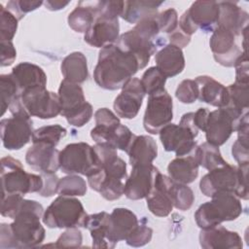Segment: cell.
Segmentation results:
<instances>
[{
  "label": "cell",
  "mask_w": 249,
  "mask_h": 249,
  "mask_svg": "<svg viewBox=\"0 0 249 249\" xmlns=\"http://www.w3.org/2000/svg\"><path fill=\"white\" fill-rule=\"evenodd\" d=\"M43 215L44 208L41 203L32 199H23L14 222L2 223L0 226V248L38 247L46 236V231L40 222Z\"/></svg>",
  "instance_id": "obj_1"
},
{
  "label": "cell",
  "mask_w": 249,
  "mask_h": 249,
  "mask_svg": "<svg viewBox=\"0 0 249 249\" xmlns=\"http://www.w3.org/2000/svg\"><path fill=\"white\" fill-rule=\"evenodd\" d=\"M139 69L134 55L112 44L100 49L93 79L101 89L116 90L123 89Z\"/></svg>",
  "instance_id": "obj_2"
},
{
  "label": "cell",
  "mask_w": 249,
  "mask_h": 249,
  "mask_svg": "<svg viewBox=\"0 0 249 249\" xmlns=\"http://www.w3.org/2000/svg\"><path fill=\"white\" fill-rule=\"evenodd\" d=\"M248 166L249 164L231 165L226 164L209 170L199 182L200 192L208 197H211L218 192H230L238 198L247 200L248 194Z\"/></svg>",
  "instance_id": "obj_3"
},
{
  "label": "cell",
  "mask_w": 249,
  "mask_h": 249,
  "mask_svg": "<svg viewBox=\"0 0 249 249\" xmlns=\"http://www.w3.org/2000/svg\"><path fill=\"white\" fill-rule=\"evenodd\" d=\"M157 15L141 19L132 29L120 35L116 42V45L121 50L136 57L140 69L146 67L151 56L158 49L155 41L160 33Z\"/></svg>",
  "instance_id": "obj_4"
},
{
  "label": "cell",
  "mask_w": 249,
  "mask_h": 249,
  "mask_svg": "<svg viewBox=\"0 0 249 249\" xmlns=\"http://www.w3.org/2000/svg\"><path fill=\"white\" fill-rule=\"evenodd\" d=\"M124 9V1H96V16L84 35L87 44L102 49L115 44L120 37L119 17Z\"/></svg>",
  "instance_id": "obj_5"
},
{
  "label": "cell",
  "mask_w": 249,
  "mask_h": 249,
  "mask_svg": "<svg viewBox=\"0 0 249 249\" xmlns=\"http://www.w3.org/2000/svg\"><path fill=\"white\" fill-rule=\"evenodd\" d=\"M242 213L240 198L230 192H218L210 201L199 205L195 213V220L200 229H208L223 222L233 221Z\"/></svg>",
  "instance_id": "obj_6"
},
{
  "label": "cell",
  "mask_w": 249,
  "mask_h": 249,
  "mask_svg": "<svg viewBox=\"0 0 249 249\" xmlns=\"http://www.w3.org/2000/svg\"><path fill=\"white\" fill-rule=\"evenodd\" d=\"M126 178L125 161L114 156L103 161L100 169L88 177V182L93 191L98 192L103 198L112 201L124 195Z\"/></svg>",
  "instance_id": "obj_7"
},
{
  "label": "cell",
  "mask_w": 249,
  "mask_h": 249,
  "mask_svg": "<svg viewBox=\"0 0 249 249\" xmlns=\"http://www.w3.org/2000/svg\"><path fill=\"white\" fill-rule=\"evenodd\" d=\"M0 173L2 195L20 194L24 196L39 193L44 184L41 174L26 172L22 163L11 156L1 159Z\"/></svg>",
  "instance_id": "obj_8"
},
{
  "label": "cell",
  "mask_w": 249,
  "mask_h": 249,
  "mask_svg": "<svg viewBox=\"0 0 249 249\" xmlns=\"http://www.w3.org/2000/svg\"><path fill=\"white\" fill-rule=\"evenodd\" d=\"M198 131L194 122V112H189L181 117L179 124H166L159 135L166 152H174L176 157H182L191 154L197 147L195 138Z\"/></svg>",
  "instance_id": "obj_9"
},
{
  "label": "cell",
  "mask_w": 249,
  "mask_h": 249,
  "mask_svg": "<svg viewBox=\"0 0 249 249\" xmlns=\"http://www.w3.org/2000/svg\"><path fill=\"white\" fill-rule=\"evenodd\" d=\"M87 216L78 198L59 195L44 211L42 221L50 229L79 228L84 227Z\"/></svg>",
  "instance_id": "obj_10"
},
{
  "label": "cell",
  "mask_w": 249,
  "mask_h": 249,
  "mask_svg": "<svg viewBox=\"0 0 249 249\" xmlns=\"http://www.w3.org/2000/svg\"><path fill=\"white\" fill-rule=\"evenodd\" d=\"M61 112L69 124L81 127L88 124L93 114V109L84 94L83 88L79 84L62 80L57 92Z\"/></svg>",
  "instance_id": "obj_11"
},
{
  "label": "cell",
  "mask_w": 249,
  "mask_h": 249,
  "mask_svg": "<svg viewBox=\"0 0 249 249\" xmlns=\"http://www.w3.org/2000/svg\"><path fill=\"white\" fill-rule=\"evenodd\" d=\"M93 146L86 142L70 143L59 154V169L65 174H81L87 177L100 169Z\"/></svg>",
  "instance_id": "obj_12"
},
{
  "label": "cell",
  "mask_w": 249,
  "mask_h": 249,
  "mask_svg": "<svg viewBox=\"0 0 249 249\" xmlns=\"http://www.w3.org/2000/svg\"><path fill=\"white\" fill-rule=\"evenodd\" d=\"M219 12L216 1H195L181 16L178 27L188 36H192L198 29L213 31L217 26Z\"/></svg>",
  "instance_id": "obj_13"
},
{
  "label": "cell",
  "mask_w": 249,
  "mask_h": 249,
  "mask_svg": "<svg viewBox=\"0 0 249 249\" xmlns=\"http://www.w3.org/2000/svg\"><path fill=\"white\" fill-rule=\"evenodd\" d=\"M243 115L226 106L209 112L204 130L206 142L218 147L225 144L231 133L236 131Z\"/></svg>",
  "instance_id": "obj_14"
},
{
  "label": "cell",
  "mask_w": 249,
  "mask_h": 249,
  "mask_svg": "<svg viewBox=\"0 0 249 249\" xmlns=\"http://www.w3.org/2000/svg\"><path fill=\"white\" fill-rule=\"evenodd\" d=\"M20 100L30 117L47 120L57 117L61 112L58 95L46 88L38 87L27 89L20 94Z\"/></svg>",
  "instance_id": "obj_15"
},
{
  "label": "cell",
  "mask_w": 249,
  "mask_h": 249,
  "mask_svg": "<svg viewBox=\"0 0 249 249\" xmlns=\"http://www.w3.org/2000/svg\"><path fill=\"white\" fill-rule=\"evenodd\" d=\"M173 119V101L170 94L163 90L149 95L143 117V125L147 132L158 134L160 130L170 124Z\"/></svg>",
  "instance_id": "obj_16"
},
{
  "label": "cell",
  "mask_w": 249,
  "mask_h": 249,
  "mask_svg": "<svg viewBox=\"0 0 249 249\" xmlns=\"http://www.w3.org/2000/svg\"><path fill=\"white\" fill-rule=\"evenodd\" d=\"M29 115H16L0 122L1 140L7 150H19L32 139L33 124Z\"/></svg>",
  "instance_id": "obj_17"
},
{
  "label": "cell",
  "mask_w": 249,
  "mask_h": 249,
  "mask_svg": "<svg viewBox=\"0 0 249 249\" xmlns=\"http://www.w3.org/2000/svg\"><path fill=\"white\" fill-rule=\"evenodd\" d=\"M159 173L160 170L153 163L132 166L124 183V195L131 200L146 198L153 190Z\"/></svg>",
  "instance_id": "obj_18"
},
{
  "label": "cell",
  "mask_w": 249,
  "mask_h": 249,
  "mask_svg": "<svg viewBox=\"0 0 249 249\" xmlns=\"http://www.w3.org/2000/svg\"><path fill=\"white\" fill-rule=\"evenodd\" d=\"M209 46L214 59L226 67L233 66L242 53L235 43L234 34L222 26H216L212 31Z\"/></svg>",
  "instance_id": "obj_19"
},
{
  "label": "cell",
  "mask_w": 249,
  "mask_h": 249,
  "mask_svg": "<svg viewBox=\"0 0 249 249\" xmlns=\"http://www.w3.org/2000/svg\"><path fill=\"white\" fill-rule=\"evenodd\" d=\"M145 96L141 81L131 78L122 89V92L114 100V110L118 117L123 119H133L137 116Z\"/></svg>",
  "instance_id": "obj_20"
},
{
  "label": "cell",
  "mask_w": 249,
  "mask_h": 249,
  "mask_svg": "<svg viewBox=\"0 0 249 249\" xmlns=\"http://www.w3.org/2000/svg\"><path fill=\"white\" fill-rule=\"evenodd\" d=\"M59 154L55 146L44 142L33 143L25 154V161L40 173H55L59 169Z\"/></svg>",
  "instance_id": "obj_21"
},
{
  "label": "cell",
  "mask_w": 249,
  "mask_h": 249,
  "mask_svg": "<svg viewBox=\"0 0 249 249\" xmlns=\"http://www.w3.org/2000/svg\"><path fill=\"white\" fill-rule=\"evenodd\" d=\"M198 239L204 249H240L243 246L238 232L229 231L221 225L201 229Z\"/></svg>",
  "instance_id": "obj_22"
},
{
  "label": "cell",
  "mask_w": 249,
  "mask_h": 249,
  "mask_svg": "<svg viewBox=\"0 0 249 249\" xmlns=\"http://www.w3.org/2000/svg\"><path fill=\"white\" fill-rule=\"evenodd\" d=\"M133 135L131 130L121 123L112 125L96 124L90 130V137L96 144H106L124 152Z\"/></svg>",
  "instance_id": "obj_23"
},
{
  "label": "cell",
  "mask_w": 249,
  "mask_h": 249,
  "mask_svg": "<svg viewBox=\"0 0 249 249\" xmlns=\"http://www.w3.org/2000/svg\"><path fill=\"white\" fill-rule=\"evenodd\" d=\"M137 216L129 209L117 207L110 214V228L108 241L114 248L121 240H125L132 230L138 225Z\"/></svg>",
  "instance_id": "obj_24"
},
{
  "label": "cell",
  "mask_w": 249,
  "mask_h": 249,
  "mask_svg": "<svg viewBox=\"0 0 249 249\" xmlns=\"http://www.w3.org/2000/svg\"><path fill=\"white\" fill-rule=\"evenodd\" d=\"M219 4V18L217 26H222L234 36H240L247 29L249 16L246 11L232 1H222Z\"/></svg>",
  "instance_id": "obj_25"
},
{
  "label": "cell",
  "mask_w": 249,
  "mask_h": 249,
  "mask_svg": "<svg viewBox=\"0 0 249 249\" xmlns=\"http://www.w3.org/2000/svg\"><path fill=\"white\" fill-rule=\"evenodd\" d=\"M197 147L189 155L176 157L167 165L168 176L175 182L181 184L193 183L198 175Z\"/></svg>",
  "instance_id": "obj_26"
},
{
  "label": "cell",
  "mask_w": 249,
  "mask_h": 249,
  "mask_svg": "<svg viewBox=\"0 0 249 249\" xmlns=\"http://www.w3.org/2000/svg\"><path fill=\"white\" fill-rule=\"evenodd\" d=\"M168 178V176L160 172L157 176L153 190L146 197L147 206L150 212L158 217H166L173 209V203L167 190Z\"/></svg>",
  "instance_id": "obj_27"
},
{
  "label": "cell",
  "mask_w": 249,
  "mask_h": 249,
  "mask_svg": "<svg viewBox=\"0 0 249 249\" xmlns=\"http://www.w3.org/2000/svg\"><path fill=\"white\" fill-rule=\"evenodd\" d=\"M125 153L131 166L152 164L158 157L156 140L149 135H133Z\"/></svg>",
  "instance_id": "obj_28"
},
{
  "label": "cell",
  "mask_w": 249,
  "mask_h": 249,
  "mask_svg": "<svg viewBox=\"0 0 249 249\" xmlns=\"http://www.w3.org/2000/svg\"><path fill=\"white\" fill-rule=\"evenodd\" d=\"M11 74L19 89L20 94L33 88H46L47 75L44 70L38 65L31 62H20L17 64Z\"/></svg>",
  "instance_id": "obj_29"
},
{
  "label": "cell",
  "mask_w": 249,
  "mask_h": 249,
  "mask_svg": "<svg viewBox=\"0 0 249 249\" xmlns=\"http://www.w3.org/2000/svg\"><path fill=\"white\" fill-rule=\"evenodd\" d=\"M197 84L198 96L197 99L215 107H224L228 103L227 87L216 81L214 78L202 75L195 79Z\"/></svg>",
  "instance_id": "obj_30"
},
{
  "label": "cell",
  "mask_w": 249,
  "mask_h": 249,
  "mask_svg": "<svg viewBox=\"0 0 249 249\" xmlns=\"http://www.w3.org/2000/svg\"><path fill=\"white\" fill-rule=\"evenodd\" d=\"M156 66L166 77H174L185 68V56L182 49L172 44L165 45L155 55Z\"/></svg>",
  "instance_id": "obj_31"
},
{
  "label": "cell",
  "mask_w": 249,
  "mask_h": 249,
  "mask_svg": "<svg viewBox=\"0 0 249 249\" xmlns=\"http://www.w3.org/2000/svg\"><path fill=\"white\" fill-rule=\"evenodd\" d=\"M84 228L88 229L92 238V247L111 248L108 241L110 228V214L105 211L87 216Z\"/></svg>",
  "instance_id": "obj_32"
},
{
  "label": "cell",
  "mask_w": 249,
  "mask_h": 249,
  "mask_svg": "<svg viewBox=\"0 0 249 249\" xmlns=\"http://www.w3.org/2000/svg\"><path fill=\"white\" fill-rule=\"evenodd\" d=\"M60 71L64 80L79 85L84 83L89 77L88 62L85 54L81 52L69 53L61 62Z\"/></svg>",
  "instance_id": "obj_33"
},
{
  "label": "cell",
  "mask_w": 249,
  "mask_h": 249,
  "mask_svg": "<svg viewBox=\"0 0 249 249\" xmlns=\"http://www.w3.org/2000/svg\"><path fill=\"white\" fill-rule=\"evenodd\" d=\"M96 16V1H80L68 15V25L78 33H86Z\"/></svg>",
  "instance_id": "obj_34"
},
{
  "label": "cell",
  "mask_w": 249,
  "mask_h": 249,
  "mask_svg": "<svg viewBox=\"0 0 249 249\" xmlns=\"http://www.w3.org/2000/svg\"><path fill=\"white\" fill-rule=\"evenodd\" d=\"M162 4V1H124L121 18L128 23L136 24L143 18L157 15L158 9Z\"/></svg>",
  "instance_id": "obj_35"
},
{
  "label": "cell",
  "mask_w": 249,
  "mask_h": 249,
  "mask_svg": "<svg viewBox=\"0 0 249 249\" xmlns=\"http://www.w3.org/2000/svg\"><path fill=\"white\" fill-rule=\"evenodd\" d=\"M167 190L172 200L173 207L182 211H186L192 207L195 201V195L193 190L187 184L175 182L169 177Z\"/></svg>",
  "instance_id": "obj_36"
},
{
  "label": "cell",
  "mask_w": 249,
  "mask_h": 249,
  "mask_svg": "<svg viewBox=\"0 0 249 249\" xmlns=\"http://www.w3.org/2000/svg\"><path fill=\"white\" fill-rule=\"evenodd\" d=\"M248 86L249 83H237L227 87L228 89V103L226 107H229L238 113L243 115L248 110Z\"/></svg>",
  "instance_id": "obj_37"
},
{
  "label": "cell",
  "mask_w": 249,
  "mask_h": 249,
  "mask_svg": "<svg viewBox=\"0 0 249 249\" xmlns=\"http://www.w3.org/2000/svg\"><path fill=\"white\" fill-rule=\"evenodd\" d=\"M196 152L199 166H202L207 170H212L227 163L221 155L219 147L208 142H204L197 146Z\"/></svg>",
  "instance_id": "obj_38"
},
{
  "label": "cell",
  "mask_w": 249,
  "mask_h": 249,
  "mask_svg": "<svg viewBox=\"0 0 249 249\" xmlns=\"http://www.w3.org/2000/svg\"><path fill=\"white\" fill-rule=\"evenodd\" d=\"M88 191L85 179L76 174H70L59 178L57 194L67 196H83Z\"/></svg>",
  "instance_id": "obj_39"
},
{
  "label": "cell",
  "mask_w": 249,
  "mask_h": 249,
  "mask_svg": "<svg viewBox=\"0 0 249 249\" xmlns=\"http://www.w3.org/2000/svg\"><path fill=\"white\" fill-rule=\"evenodd\" d=\"M166 79L167 78L158 69L157 66L148 68L140 79L145 94L152 95L165 90L164 85Z\"/></svg>",
  "instance_id": "obj_40"
},
{
  "label": "cell",
  "mask_w": 249,
  "mask_h": 249,
  "mask_svg": "<svg viewBox=\"0 0 249 249\" xmlns=\"http://www.w3.org/2000/svg\"><path fill=\"white\" fill-rule=\"evenodd\" d=\"M67 130L60 124H51L41 126L33 131L32 134V143L44 142L55 146L59 141L66 135Z\"/></svg>",
  "instance_id": "obj_41"
},
{
  "label": "cell",
  "mask_w": 249,
  "mask_h": 249,
  "mask_svg": "<svg viewBox=\"0 0 249 249\" xmlns=\"http://www.w3.org/2000/svg\"><path fill=\"white\" fill-rule=\"evenodd\" d=\"M0 88H1V116H4L10 104L20 95L19 89L14 79L13 75L2 74L0 76Z\"/></svg>",
  "instance_id": "obj_42"
},
{
  "label": "cell",
  "mask_w": 249,
  "mask_h": 249,
  "mask_svg": "<svg viewBox=\"0 0 249 249\" xmlns=\"http://www.w3.org/2000/svg\"><path fill=\"white\" fill-rule=\"evenodd\" d=\"M18 18L0 4V41H12L18 29Z\"/></svg>",
  "instance_id": "obj_43"
},
{
  "label": "cell",
  "mask_w": 249,
  "mask_h": 249,
  "mask_svg": "<svg viewBox=\"0 0 249 249\" xmlns=\"http://www.w3.org/2000/svg\"><path fill=\"white\" fill-rule=\"evenodd\" d=\"M175 96L180 102L184 104L194 103L198 96L197 84L195 80H183L176 89Z\"/></svg>",
  "instance_id": "obj_44"
},
{
  "label": "cell",
  "mask_w": 249,
  "mask_h": 249,
  "mask_svg": "<svg viewBox=\"0 0 249 249\" xmlns=\"http://www.w3.org/2000/svg\"><path fill=\"white\" fill-rule=\"evenodd\" d=\"M153 236V230L146 224L138 223L132 231L125 238L127 245L132 247H140L149 243Z\"/></svg>",
  "instance_id": "obj_45"
},
{
  "label": "cell",
  "mask_w": 249,
  "mask_h": 249,
  "mask_svg": "<svg viewBox=\"0 0 249 249\" xmlns=\"http://www.w3.org/2000/svg\"><path fill=\"white\" fill-rule=\"evenodd\" d=\"M23 199V196L20 194L2 195L1 215L4 217L15 219L20 209Z\"/></svg>",
  "instance_id": "obj_46"
},
{
  "label": "cell",
  "mask_w": 249,
  "mask_h": 249,
  "mask_svg": "<svg viewBox=\"0 0 249 249\" xmlns=\"http://www.w3.org/2000/svg\"><path fill=\"white\" fill-rule=\"evenodd\" d=\"M83 242V235L78 228H69L62 232L55 243L53 244L56 248H75L80 247Z\"/></svg>",
  "instance_id": "obj_47"
},
{
  "label": "cell",
  "mask_w": 249,
  "mask_h": 249,
  "mask_svg": "<svg viewBox=\"0 0 249 249\" xmlns=\"http://www.w3.org/2000/svg\"><path fill=\"white\" fill-rule=\"evenodd\" d=\"M160 32L170 34L178 27V14L175 9H167L156 16Z\"/></svg>",
  "instance_id": "obj_48"
},
{
  "label": "cell",
  "mask_w": 249,
  "mask_h": 249,
  "mask_svg": "<svg viewBox=\"0 0 249 249\" xmlns=\"http://www.w3.org/2000/svg\"><path fill=\"white\" fill-rule=\"evenodd\" d=\"M43 1H33V0H16L9 1L7 3L6 8L12 12L18 20H20L26 13L32 12L38 9L41 5H43Z\"/></svg>",
  "instance_id": "obj_49"
},
{
  "label": "cell",
  "mask_w": 249,
  "mask_h": 249,
  "mask_svg": "<svg viewBox=\"0 0 249 249\" xmlns=\"http://www.w3.org/2000/svg\"><path fill=\"white\" fill-rule=\"evenodd\" d=\"M43 177V187L38 193L41 196L50 197L53 195L57 194V185L59 178L56 176L55 173H41Z\"/></svg>",
  "instance_id": "obj_50"
},
{
  "label": "cell",
  "mask_w": 249,
  "mask_h": 249,
  "mask_svg": "<svg viewBox=\"0 0 249 249\" xmlns=\"http://www.w3.org/2000/svg\"><path fill=\"white\" fill-rule=\"evenodd\" d=\"M231 155L238 165L249 164V144L236 139L231 146Z\"/></svg>",
  "instance_id": "obj_51"
},
{
  "label": "cell",
  "mask_w": 249,
  "mask_h": 249,
  "mask_svg": "<svg viewBox=\"0 0 249 249\" xmlns=\"http://www.w3.org/2000/svg\"><path fill=\"white\" fill-rule=\"evenodd\" d=\"M233 66L235 67V82L249 83L248 56L246 51L242 52L241 55L236 59Z\"/></svg>",
  "instance_id": "obj_52"
},
{
  "label": "cell",
  "mask_w": 249,
  "mask_h": 249,
  "mask_svg": "<svg viewBox=\"0 0 249 249\" xmlns=\"http://www.w3.org/2000/svg\"><path fill=\"white\" fill-rule=\"evenodd\" d=\"M1 66L12 65L17 58V51L12 41H0Z\"/></svg>",
  "instance_id": "obj_53"
},
{
  "label": "cell",
  "mask_w": 249,
  "mask_h": 249,
  "mask_svg": "<svg viewBox=\"0 0 249 249\" xmlns=\"http://www.w3.org/2000/svg\"><path fill=\"white\" fill-rule=\"evenodd\" d=\"M95 124L112 125L120 124V119L108 108H99L94 113Z\"/></svg>",
  "instance_id": "obj_54"
},
{
  "label": "cell",
  "mask_w": 249,
  "mask_h": 249,
  "mask_svg": "<svg viewBox=\"0 0 249 249\" xmlns=\"http://www.w3.org/2000/svg\"><path fill=\"white\" fill-rule=\"evenodd\" d=\"M168 40L170 44L182 49L189 45V43L191 42V36H188L179 27H177L176 30L168 34Z\"/></svg>",
  "instance_id": "obj_55"
},
{
  "label": "cell",
  "mask_w": 249,
  "mask_h": 249,
  "mask_svg": "<svg viewBox=\"0 0 249 249\" xmlns=\"http://www.w3.org/2000/svg\"><path fill=\"white\" fill-rule=\"evenodd\" d=\"M209 112L210 111L207 108H198L196 112H194V122L198 130H205Z\"/></svg>",
  "instance_id": "obj_56"
},
{
  "label": "cell",
  "mask_w": 249,
  "mask_h": 249,
  "mask_svg": "<svg viewBox=\"0 0 249 249\" xmlns=\"http://www.w3.org/2000/svg\"><path fill=\"white\" fill-rule=\"evenodd\" d=\"M69 3H70L69 1L63 2V1H51V0H48V1L44 2V5H45L46 9H48L50 11H58V10L64 9Z\"/></svg>",
  "instance_id": "obj_57"
}]
</instances>
